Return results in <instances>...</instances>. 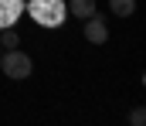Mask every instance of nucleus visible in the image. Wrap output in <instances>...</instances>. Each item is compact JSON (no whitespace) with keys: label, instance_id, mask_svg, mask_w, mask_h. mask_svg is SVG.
<instances>
[{"label":"nucleus","instance_id":"nucleus-1","mask_svg":"<svg viewBox=\"0 0 146 126\" xmlns=\"http://www.w3.org/2000/svg\"><path fill=\"white\" fill-rule=\"evenodd\" d=\"M24 10H31V17L41 27H58L68 14V7L61 0H31V3H24Z\"/></svg>","mask_w":146,"mask_h":126},{"label":"nucleus","instance_id":"nucleus-2","mask_svg":"<svg viewBox=\"0 0 146 126\" xmlns=\"http://www.w3.org/2000/svg\"><path fill=\"white\" fill-rule=\"evenodd\" d=\"M0 68H3V75H7V79H27V75H31V68H34V61H31V55H27V51L10 48V51H3V55H0Z\"/></svg>","mask_w":146,"mask_h":126},{"label":"nucleus","instance_id":"nucleus-3","mask_svg":"<svg viewBox=\"0 0 146 126\" xmlns=\"http://www.w3.org/2000/svg\"><path fill=\"white\" fill-rule=\"evenodd\" d=\"M85 41H92V44H106L109 41V27H106L102 17H88L85 21Z\"/></svg>","mask_w":146,"mask_h":126},{"label":"nucleus","instance_id":"nucleus-4","mask_svg":"<svg viewBox=\"0 0 146 126\" xmlns=\"http://www.w3.org/2000/svg\"><path fill=\"white\" fill-rule=\"evenodd\" d=\"M21 14H24V0H0V27L17 24Z\"/></svg>","mask_w":146,"mask_h":126},{"label":"nucleus","instance_id":"nucleus-5","mask_svg":"<svg viewBox=\"0 0 146 126\" xmlns=\"http://www.w3.org/2000/svg\"><path fill=\"white\" fill-rule=\"evenodd\" d=\"M65 7L72 10V17H82V21L95 17V0H68Z\"/></svg>","mask_w":146,"mask_h":126},{"label":"nucleus","instance_id":"nucleus-6","mask_svg":"<svg viewBox=\"0 0 146 126\" xmlns=\"http://www.w3.org/2000/svg\"><path fill=\"white\" fill-rule=\"evenodd\" d=\"M17 44H21V31H17V24L0 27V48H3V51H10V48H17Z\"/></svg>","mask_w":146,"mask_h":126},{"label":"nucleus","instance_id":"nucleus-7","mask_svg":"<svg viewBox=\"0 0 146 126\" xmlns=\"http://www.w3.org/2000/svg\"><path fill=\"white\" fill-rule=\"evenodd\" d=\"M112 14H119V17H129L133 10H136V0H109Z\"/></svg>","mask_w":146,"mask_h":126},{"label":"nucleus","instance_id":"nucleus-8","mask_svg":"<svg viewBox=\"0 0 146 126\" xmlns=\"http://www.w3.org/2000/svg\"><path fill=\"white\" fill-rule=\"evenodd\" d=\"M129 123H133V126H146V109H143V106H136V109L129 113Z\"/></svg>","mask_w":146,"mask_h":126},{"label":"nucleus","instance_id":"nucleus-9","mask_svg":"<svg viewBox=\"0 0 146 126\" xmlns=\"http://www.w3.org/2000/svg\"><path fill=\"white\" fill-rule=\"evenodd\" d=\"M0 55H3V48H0Z\"/></svg>","mask_w":146,"mask_h":126}]
</instances>
